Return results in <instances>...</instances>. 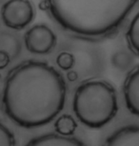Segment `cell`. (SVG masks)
I'll use <instances>...</instances> for the list:
<instances>
[{
	"label": "cell",
	"instance_id": "6da1fadb",
	"mask_svg": "<svg viewBox=\"0 0 139 146\" xmlns=\"http://www.w3.org/2000/svg\"><path fill=\"white\" fill-rule=\"evenodd\" d=\"M66 83L62 75L43 61L29 60L9 72L2 96L4 111L24 128L48 124L63 110Z\"/></svg>",
	"mask_w": 139,
	"mask_h": 146
},
{
	"label": "cell",
	"instance_id": "7a4b0ae2",
	"mask_svg": "<svg viewBox=\"0 0 139 146\" xmlns=\"http://www.w3.org/2000/svg\"><path fill=\"white\" fill-rule=\"evenodd\" d=\"M51 15L70 34L84 39L111 35L126 20L138 0H47Z\"/></svg>",
	"mask_w": 139,
	"mask_h": 146
},
{
	"label": "cell",
	"instance_id": "3957f363",
	"mask_svg": "<svg viewBox=\"0 0 139 146\" xmlns=\"http://www.w3.org/2000/svg\"><path fill=\"white\" fill-rule=\"evenodd\" d=\"M73 112L84 125L100 129L107 125L118 112L114 88L102 79H91L79 85L74 93Z\"/></svg>",
	"mask_w": 139,
	"mask_h": 146
},
{
	"label": "cell",
	"instance_id": "277c9868",
	"mask_svg": "<svg viewBox=\"0 0 139 146\" xmlns=\"http://www.w3.org/2000/svg\"><path fill=\"white\" fill-rule=\"evenodd\" d=\"M35 10L30 0H9L1 8V18L8 28L23 30L34 19Z\"/></svg>",
	"mask_w": 139,
	"mask_h": 146
},
{
	"label": "cell",
	"instance_id": "5b68a950",
	"mask_svg": "<svg viewBox=\"0 0 139 146\" xmlns=\"http://www.w3.org/2000/svg\"><path fill=\"white\" fill-rule=\"evenodd\" d=\"M25 46L30 53L35 54H47L53 50L57 38L54 33L44 24H37L26 32Z\"/></svg>",
	"mask_w": 139,
	"mask_h": 146
},
{
	"label": "cell",
	"instance_id": "8992f818",
	"mask_svg": "<svg viewBox=\"0 0 139 146\" xmlns=\"http://www.w3.org/2000/svg\"><path fill=\"white\" fill-rule=\"evenodd\" d=\"M127 108L132 114H139V67L136 65L127 76L123 87Z\"/></svg>",
	"mask_w": 139,
	"mask_h": 146
},
{
	"label": "cell",
	"instance_id": "52a82bcc",
	"mask_svg": "<svg viewBox=\"0 0 139 146\" xmlns=\"http://www.w3.org/2000/svg\"><path fill=\"white\" fill-rule=\"evenodd\" d=\"M103 146H139V127L137 124L123 126L105 140Z\"/></svg>",
	"mask_w": 139,
	"mask_h": 146
},
{
	"label": "cell",
	"instance_id": "ba28073f",
	"mask_svg": "<svg viewBox=\"0 0 139 146\" xmlns=\"http://www.w3.org/2000/svg\"><path fill=\"white\" fill-rule=\"evenodd\" d=\"M26 146H86V144L72 136L64 137L56 133H48L31 139Z\"/></svg>",
	"mask_w": 139,
	"mask_h": 146
},
{
	"label": "cell",
	"instance_id": "9c48e42d",
	"mask_svg": "<svg viewBox=\"0 0 139 146\" xmlns=\"http://www.w3.org/2000/svg\"><path fill=\"white\" fill-rule=\"evenodd\" d=\"M0 51L10 56L11 60L17 58L21 53V42L15 34L10 32L0 33Z\"/></svg>",
	"mask_w": 139,
	"mask_h": 146
},
{
	"label": "cell",
	"instance_id": "30bf717a",
	"mask_svg": "<svg viewBox=\"0 0 139 146\" xmlns=\"http://www.w3.org/2000/svg\"><path fill=\"white\" fill-rule=\"evenodd\" d=\"M77 128V123L70 115H63L58 117L54 123L56 134L64 137H70L74 134Z\"/></svg>",
	"mask_w": 139,
	"mask_h": 146
},
{
	"label": "cell",
	"instance_id": "8fae6325",
	"mask_svg": "<svg viewBox=\"0 0 139 146\" xmlns=\"http://www.w3.org/2000/svg\"><path fill=\"white\" fill-rule=\"evenodd\" d=\"M127 42L130 50L133 54L138 56L139 54V15L138 13L130 22V27L126 34Z\"/></svg>",
	"mask_w": 139,
	"mask_h": 146
},
{
	"label": "cell",
	"instance_id": "7c38bea8",
	"mask_svg": "<svg viewBox=\"0 0 139 146\" xmlns=\"http://www.w3.org/2000/svg\"><path fill=\"white\" fill-rule=\"evenodd\" d=\"M111 62H113V65L115 68L119 69V70L125 71L132 66L133 58L132 54L128 53L127 51L121 50L116 52L113 54V58H111Z\"/></svg>",
	"mask_w": 139,
	"mask_h": 146
},
{
	"label": "cell",
	"instance_id": "4fadbf2b",
	"mask_svg": "<svg viewBox=\"0 0 139 146\" xmlns=\"http://www.w3.org/2000/svg\"><path fill=\"white\" fill-rule=\"evenodd\" d=\"M75 63V57L69 52H62L56 58V64L59 68L64 71L72 70Z\"/></svg>",
	"mask_w": 139,
	"mask_h": 146
},
{
	"label": "cell",
	"instance_id": "5bb4252c",
	"mask_svg": "<svg viewBox=\"0 0 139 146\" xmlns=\"http://www.w3.org/2000/svg\"><path fill=\"white\" fill-rule=\"evenodd\" d=\"M0 146H15V139L13 132L0 122Z\"/></svg>",
	"mask_w": 139,
	"mask_h": 146
},
{
	"label": "cell",
	"instance_id": "9a60e30c",
	"mask_svg": "<svg viewBox=\"0 0 139 146\" xmlns=\"http://www.w3.org/2000/svg\"><path fill=\"white\" fill-rule=\"evenodd\" d=\"M11 61L12 60H11L9 54L5 53V52L0 51V70H3V69L6 68L10 64Z\"/></svg>",
	"mask_w": 139,
	"mask_h": 146
},
{
	"label": "cell",
	"instance_id": "2e32d148",
	"mask_svg": "<svg viewBox=\"0 0 139 146\" xmlns=\"http://www.w3.org/2000/svg\"><path fill=\"white\" fill-rule=\"evenodd\" d=\"M67 78H68V80L70 81V82H74L78 79V74L76 73L75 71H72V70H69L67 73Z\"/></svg>",
	"mask_w": 139,
	"mask_h": 146
},
{
	"label": "cell",
	"instance_id": "e0dca14e",
	"mask_svg": "<svg viewBox=\"0 0 139 146\" xmlns=\"http://www.w3.org/2000/svg\"><path fill=\"white\" fill-rule=\"evenodd\" d=\"M39 9L42 11H49V5L47 0H42L39 3Z\"/></svg>",
	"mask_w": 139,
	"mask_h": 146
}]
</instances>
